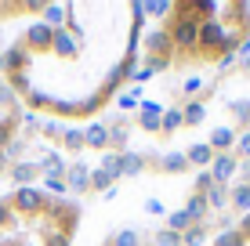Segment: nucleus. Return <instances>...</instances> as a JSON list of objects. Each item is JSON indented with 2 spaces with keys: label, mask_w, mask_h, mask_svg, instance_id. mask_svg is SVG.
I'll use <instances>...</instances> for the list:
<instances>
[{
  "label": "nucleus",
  "mask_w": 250,
  "mask_h": 246,
  "mask_svg": "<svg viewBox=\"0 0 250 246\" xmlns=\"http://www.w3.org/2000/svg\"><path fill=\"white\" fill-rule=\"evenodd\" d=\"M7 203H11V214H25V217H37V214L47 210V196H44V189H37V185L15 189Z\"/></svg>",
  "instance_id": "nucleus-1"
},
{
  "label": "nucleus",
  "mask_w": 250,
  "mask_h": 246,
  "mask_svg": "<svg viewBox=\"0 0 250 246\" xmlns=\"http://www.w3.org/2000/svg\"><path fill=\"white\" fill-rule=\"evenodd\" d=\"M167 37H170V47H178V51H185V55H192V51H196V40H200V22L174 15V19L167 22Z\"/></svg>",
  "instance_id": "nucleus-2"
},
{
  "label": "nucleus",
  "mask_w": 250,
  "mask_h": 246,
  "mask_svg": "<svg viewBox=\"0 0 250 246\" xmlns=\"http://www.w3.org/2000/svg\"><path fill=\"white\" fill-rule=\"evenodd\" d=\"M221 40H225V22H221V19L200 22V40H196V51H203V55H214V51H218V55H221Z\"/></svg>",
  "instance_id": "nucleus-3"
},
{
  "label": "nucleus",
  "mask_w": 250,
  "mask_h": 246,
  "mask_svg": "<svg viewBox=\"0 0 250 246\" xmlns=\"http://www.w3.org/2000/svg\"><path fill=\"white\" fill-rule=\"evenodd\" d=\"M44 214L51 221H62V232L73 235L76 232V217H80V207H76L73 199H47V210Z\"/></svg>",
  "instance_id": "nucleus-4"
},
{
  "label": "nucleus",
  "mask_w": 250,
  "mask_h": 246,
  "mask_svg": "<svg viewBox=\"0 0 250 246\" xmlns=\"http://www.w3.org/2000/svg\"><path fill=\"white\" fill-rule=\"evenodd\" d=\"M207 170H210L214 185H229L232 177L239 174V159L232 156V152H218V156L210 159V167H207Z\"/></svg>",
  "instance_id": "nucleus-5"
},
{
  "label": "nucleus",
  "mask_w": 250,
  "mask_h": 246,
  "mask_svg": "<svg viewBox=\"0 0 250 246\" xmlns=\"http://www.w3.org/2000/svg\"><path fill=\"white\" fill-rule=\"evenodd\" d=\"M51 37H55V29H47L44 22H33L29 29H25L22 44H25L29 55H40V51H51Z\"/></svg>",
  "instance_id": "nucleus-6"
},
{
  "label": "nucleus",
  "mask_w": 250,
  "mask_h": 246,
  "mask_svg": "<svg viewBox=\"0 0 250 246\" xmlns=\"http://www.w3.org/2000/svg\"><path fill=\"white\" fill-rule=\"evenodd\" d=\"M29 51H25V44L19 40V44H11V47H4V76H15V73H25L29 69Z\"/></svg>",
  "instance_id": "nucleus-7"
},
{
  "label": "nucleus",
  "mask_w": 250,
  "mask_h": 246,
  "mask_svg": "<svg viewBox=\"0 0 250 246\" xmlns=\"http://www.w3.org/2000/svg\"><path fill=\"white\" fill-rule=\"evenodd\" d=\"M236 127H229V123H221V127H214L210 131V138H207V145H210V152L218 156V152H232L236 149Z\"/></svg>",
  "instance_id": "nucleus-8"
},
{
  "label": "nucleus",
  "mask_w": 250,
  "mask_h": 246,
  "mask_svg": "<svg viewBox=\"0 0 250 246\" xmlns=\"http://www.w3.org/2000/svg\"><path fill=\"white\" fill-rule=\"evenodd\" d=\"M65 185L69 192H91V163H69Z\"/></svg>",
  "instance_id": "nucleus-9"
},
{
  "label": "nucleus",
  "mask_w": 250,
  "mask_h": 246,
  "mask_svg": "<svg viewBox=\"0 0 250 246\" xmlns=\"http://www.w3.org/2000/svg\"><path fill=\"white\" fill-rule=\"evenodd\" d=\"M145 55L149 58H163V55H174V47H170V37H167V29H152L149 37H145Z\"/></svg>",
  "instance_id": "nucleus-10"
},
{
  "label": "nucleus",
  "mask_w": 250,
  "mask_h": 246,
  "mask_svg": "<svg viewBox=\"0 0 250 246\" xmlns=\"http://www.w3.org/2000/svg\"><path fill=\"white\" fill-rule=\"evenodd\" d=\"M7 177L15 181V189H25V185H37V163H25V159H19V163H11V170H7Z\"/></svg>",
  "instance_id": "nucleus-11"
},
{
  "label": "nucleus",
  "mask_w": 250,
  "mask_h": 246,
  "mask_svg": "<svg viewBox=\"0 0 250 246\" xmlns=\"http://www.w3.org/2000/svg\"><path fill=\"white\" fill-rule=\"evenodd\" d=\"M83 145L105 152L109 149V127L105 123H87V127H83Z\"/></svg>",
  "instance_id": "nucleus-12"
},
{
  "label": "nucleus",
  "mask_w": 250,
  "mask_h": 246,
  "mask_svg": "<svg viewBox=\"0 0 250 246\" xmlns=\"http://www.w3.org/2000/svg\"><path fill=\"white\" fill-rule=\"evenodd\" d=\"M185 159H188V167H196V170H207L210 159H214V152H210L207 141H192V145L185 149Z\"/></svg>",
  "instance_id": "nucleus-13"
},
{
  "label": "nucleus",
  "mask_w": 250,
  "mask_h": 246,
  "mask_svg": "<svg viewBox=\"0 0 250 246\" xmlns=\"http://www.w3.org/2000/svg\"><path fill=\"white\" fill-rule=\"evenodd\" d=\"M40 15H44L40 22H44L47 29H65V19H69V4H44V11H40Z\"/></svg>",
  "instance_id": "nucleus-14"
},
{
  "label": "nucleus",
  "mask_w": 250,
  "mask_h": 246,
  "mask_svg": "<svg viewBox=\"0 0 250 246\" xmlns=\"http://www.w3.org/2000/svg\"><path fill=\"white\" fill-rule=\"evenodd\" d=\"M142 170H145V156H142V152H131V149H127L124 156H120V177H138Z\"/></svg>",
  "instance_id": "nucleus-15"
},
{
  "label": "nucleus",
  "mask_w": 250,
  "mask_h": 246,
  "mask_svg": "<svg viewBox=\"0 0 250 246\" xmlns=\"http://www.w3.org/2000/svg\"><path fill=\"white\" fill-rule=\"evenodd\" d=\"M51 51H55L58 58H76V40L69 37L65 29H55V37H51Z\"/></svg>",
  "instance_id": "nucleus-16"
},
{
  "label": "nucleus",
  "mask_w": 250,
  "mask_h": 246,
  "mask_svg": "<svg viewBox=\"0 0 250 246\" xmlns=\"http://www.w3.org/2000/svg\"><path fill=\"white\" fill-rule=\"evenodd\" d=\"M138 105H142V87H134V83L116 95V109H120L124 116H127V113H138Z\"/></svg>",
  "instance_id": "nucleus-17"
},
{
  "label": "nucleus",
  "mask_w": 250,
  "mask_h": 246,
  "mask_svg": "<svg viewBox=\"0 0 250 246\" xmlns=\"http://www.w3.org/2000/svg\"><path fill=\"white\" fill-rule=\"evenodd\" d=\"M185 127V120H182V105H167V113H163V120H160V134H178Z\"/></svg>",
  "instance_id": "nucleus-18"
},
{
  "label": "nucleus",
  "mask_w": 250,
  "mask_h": 246,
  "mask_svg": "<svg viewBox=\"0 0 250 246\" xmlns=\"http://www.w3.org/2000/svg\"><path fill=\"white\" fill-rule=\"evenodd\" d=\"M182 210L188 214V221H192V225H207V214H210V210H207V199H203V196H188Z\"/></svg>",
  "instance_id": "nucleus-19"
},
{
  "label": "nucleus",
  "mask_w": 250,
  "mask_h": 246,
  "mask_svg": "<svg viewBox=\"0 0 250 246\" xmlns=\"http://www.w3.org/2000/svg\"><path fill=\"white\" fill-rule=\"evenodd\" d=\"M207 210H214V214H225V207H229V185H214L210 192H207Z\"/></svg>",
  "instance_id": "nucleus-20"
},
{
  "label": "nucleus",
  "mask_w": 250,
  "mask_h": 246,
  "mask_svg": "<svg viewBox=\"0 0 250 246\" xmlns=\"http://www.w3.org/2000/svg\"><path fill=\"white\" fill-rule=\"evenodd\" d=\"M203 116H207V105L200 98H188L185 105H182V120H185V127H196V123H203Z\"/></svg>",
  "instance_id": "nucleus-21"
},
{
  "label": "nucleus",
  "mask_w": 250,
  "mask_h": 246,
  "mask_svg": "<svg viewBox=\"0 0 250 246\" xmlns=\"http://www.w3.org/2000/svg\"><path fill=\"white\" fill-rule=\"evenodd\" d=\"M44 196L47 199H65V192H69V185H65V177H58V174H44Z\"/></svg>",
  "instance_id": "nucleus-22"
},
{
  "label": "nucleus",
  "mask_w": 250,
  "mask_h": 246,
  "mask_svg": "<svg viewBox=\"0 0 250 246\" xmlns=\"http://www.w3.org/2000/svg\"><path fill=\"white\" fill-rule=\"evenodd\" d=\"M160 170H163V174H185V170H188L185 152H167V156L160 159Z\"/></svg>",
  "instance_id": "nucleus-23"
},
{
  "label": "nucleus",
  "mask_w": 250,
  "mask_h": 246,
  "mask_svg": "<svg viewBox=\"0 0 250 246\" xmlns=\"http://www.w3.org/2000/svg\"><path fill=\"white\" fill-rule=\"evenodd\" d=\"M229 207L250 214V185H236V189H229Z\"/></svg>",
  "instance_id": "nucleus-24"
},
{
  "label": "nucleus",
  "mask_w": 250,
  "mask_h": 246,
  "mask_svg": "<svg viewBox=\"0 0 250 246\" xmlns=\"http://www.w3.org/2000/svg\"><path fill=\"white\" fill-rule=\"evenodd\" d=\"M58 141H62V145H65L69 152L87 149V145H83V131H80V127H62V138H58Z\"/></svg>",
  "instance_id": "nucleus-25"
},
{
  "label": "nucleus",
  "mask_w": 250,
  "mask_h": 246,
  "mask_svg": "<svg viewBox=\"0 0 250 246\" xmlns=\"http://www.w3.org/2000/svg\"><path fill=\"white\" fill-rule=\"evenodd\" d=\"M105 246H142V235H138L134 228H120V232L109 235Z\"/></svg>",
  "instance_id": "nucleus-26"
},
{
  "label": "nucleus",
  "mask_w": 250,
  "mask_h": 246,
  "mask_svg": "<svg viewBox=\"0 0 250 246\" xmlns=\"http://www.w3.org/2000/svg\"><path fill=\"white\" fill-rule=\"evenodd\" d=\"M98 170H105L109 177H113V181H120V156H116V152H102V156H98Z\"/></svg>",
  "instance_id": "nucleus-27"
},
{
  "label": "nucleus",
  "mask_w": 250,
  "mask_h": 246,
  "mask_svg": "<svg viewBox=\"0 0 250 246\" xmlns=\"http://www.w3.org/2000/svg\"><path fill=\"white\" fill-rule=\"evenodd\" d=\"M25 105H29V113H40V109L55 105V98H51L47 91H29V95H25Z\"/></svg>",
  "instance_id": "nucleus-28"
},
{
  "label": "nucleus",
  "mask_w": 250,
  "mask_h": 246,
  "mask_svg": "<svg viewBox=\"0 0 250 246\" xmlns=\"http://www.w3.org/2000/svg\"><path fill=\"white\" fill-rule=\"evenodd\" d=\"M163 113H167V105L156 98H142V105H138V116H152V120H163Z\"/></svg>",
  "instance_id": "nucleus-29"
},
{
  "label": "nucleus",
  "mask_w": 250,
  "mask_h": 246,
  "mask_svg": "<svg viewBox=\"0 0 250 246\" xmlns=\"http://www.w3.org/2000/svg\"><path fill=\"white\" fill-rule=\"evenodd\" d=\"M167 228L182 235V232H188V228H192V221H188L185 210H170V214H167Z\"/></svg>",
  "instance_id": "nucleus-30"
},
{
  "label": "nucleus",
  "mask_w": 250,
  "mask_h": 246,
  "mask_svg": "<svg viewBox=\"0 0 250 246\" xmlns=\"http://www.w3.org/2000/svg\"><path fill=\"white\" fill-rule=\"evenodd\" d=\"M174 7H178V0H145V15H174Z\"/></svg>",
  "instance_id": "nucleus-31"
},
{
  "label": "nucleus",
  "mask_w": 250,
  "mask_h": 246,
  "mask_svg": "<svg viewBox=\"0 0 250 246\" xmlns=\"http://www.w3.org/2000/svg\"><path fill=\"white\" fill-rule=\"evenodd\" d=\"M203 91H207V80H203V76H185V83H182V95H185V98H200Z\"/></svg>",
  "instance_id": "nucleus-32"
},
{
  "label": "nucleus",
  "mask_w": 250,
  "mask_h": 246,
  "mask_svg": "<svg viewBox=\"0 0 250 246\" xmlns=\"http://www.w3.org/2000/svg\"><path fill=\"white\" fill-rule=\"evenodd\" d=\"M207 239V225H192L188 232H182V246H203Z\"/></svg>",
  "instance_id": "nucleus-33"
},
{
  "label": "nucleus",
  "mask_w": 250,
  "mask_h": 246,
  "mask_svg": "<svg viewBox=\"0 0 250 246\" xmlns=\"http://www.w3.org/2000/svg\"><path fill=\"white\" fill-rule=\"evenodd\" d=\"M214 189V177L210 170H196V181H192V196H207Z\"/></svg>",
  "instance_id": "nucleus-34"
},
{
  "label": "nucleus",
  "mask_w": 250,
  "mask_h": 246,
  "mask_svg": "<svg viewBox=\"0 0 250 246\" xmlns=\"http://www.w3.org/2000/svg\"><path fill=\"white\" fill-rule=\"evenodd\" d=\"M214 246H247V239L236 232V228H229V232H218V235H214Z\"/></svg>",
  "instance_id": "nucleus-35"
},
{
  "label": "nucleus",
  "mask_w": 250,
  "mask_h": 246,
  "mask_svg": "<svg viewBox=\"0 0 250 246\" xmlns=\"http://www.w3.org/2000/svg\"><path fill=\"white\" fill-rule=\"evenodd\" d=\"M152 246H182V235L170 232V228H160V232L152 235Z\"/></svg>",
  "instance_id": "nucleus-36"
},
{
  "label": "nucleus",
  "mask_w": 250,
  "mask_h": 246,
  "mask_svg": "<svg viewBox=\"0 0 250 246\" xmlns=\"http://www.w3.org/2000/svg\"><path fill=\"white\" fill-rule=\"evenodd\" d=\"M25 149H29V141H25V138H11V141H7V149H4V156L11 159V163H19V156Z\"/></svg>",
  "instance_id": "nucleus-37"
},
{
  "label": "nucleus",
  "mask_w": 250,
  "mask_h": 246,
  "mask_svg": "<svg viewBox=\"0 0 250 246\" xmlns=\"http://www.w3.org/2000/svg\"><path fill=\"white\" fill-rule=\"evenodd\" d=\"M44 246H73V235L62 232V228H51L47 239H44Z\"/></svg>",
  "instance_id": "nucleus-38"
},
{
  "label": "nucleus",
  "mask_w": 250,
  "mask_h": 246,
  "mask_svg": "<svg viewBox=\"0 0 250 246\" xmlns=\"http://www.w3.org/2000/svg\"><path fill=\"white\" fill-rule=\"evenodd\" d=\"M11 138H15V116H4V120H0V152L7 149Z\"/></svg>",
  "instance_id": "nucleus-39"
},
{
  "label": "nucleus",
  "mask_w": 250,
  "mask_h": 246,
  "mask_svg": "<svg viewBox=\"0 0 250 246\" xmlns=\"http://www.w3.org/2000/svg\"><path fill=\"white\" fill-rule=\"evenodd\" d=\"M170 65H174V55H163V58H145V69H152V73H167Z\"/></svg>",
  "instance_id": "nucleus-40"
},
{
  "label": "nucleus",
  "mask_w": 250,
  "mask_h": 246,
  "mask_svg": "<svg viewBox=\"0 0 250 246\" xmlns=\"http://www.w3.org/2000/svg\"><path fill=\"white\" fill-rule=\"evenodd\" d=\"M232 156L236 159H250V131H243L236 138V149H232Z\"/></svg>",
  "instance_id": "nucleus-41"
},
{
  "label": "nucleus",
  "mask_w": 250,
  "mask_h": 246,
  "mask_svg": "<svg viewBox=\"0 0 250 246\" xmlns=\"http://www.w3.org/2000/svg\"><path fill=\"white\" fill-rule=\"evenodd\" d=\"M40 134H44V138H51V141H58V138H62V123H58V120H44Z\"/></svg>",
  "instance_id": "nucleus-42"
},
{
  "label": "nucleus",
  "mask_w": 250,
  "mask_h": 246,
  "mask_svg": "<svg viewBox=\"0 0 250 246\" xmlns=\"http://www.w3.org/2000/svg\"><path fill=\"white\" fill-rule=\"evenodd\" d=\"M232 116L239 123H250V101H232Z\"/></svg>",
  "instance_id": "nucleus-43"
},
{
  "label": "nucleus",
  "mask_w": 250,
  "mask_h": 246,
  "mask_svg": "<svg viewBox=\"0 0 250 246\" xmlns=\"http://www.w3.org/2000/svg\"><path fill=\"white\" fill-rule=\"evenodd\" d=\"M19 120H22L25 131H40V127H44V120H40L37 113H19Z\"/></svg>",
  "instance_id": "nucleus-44"
},
{
  "label": "nucleus",
  "mask_w": 250,
  "mask_h": 246,
  "mask_svg": "<svg viewBox=\"0 0 250 246\" xmlns=\"http://www.w3.org/2000/svg\"><path fill=\"white\" fill-rule=\"evenodd\" d=\"M152 76H156L152 69H145V65H138V69H134V76H131V83H134V87H142V83H149Z\"/></svg>",
  "instance_id": "nucleus-45"
},
{
  "label": "nucleus",
  "mask_w": 250,
  "mask_h": 246,
  "mask_svg": "<svg viewBox=\"0 0 250 246\" xmlns=\"http://www.w3.org/2000/svg\"><path fill=\"white\" fill-rule=\"evenodd\" d=\"M138 127L145 134H160V120H152V116H138Z\"/></svg>",
  "instance_id": "nucleus-46"
},
{
  "label": "nucleus",
  "mask_w": 250,
  "mask_h": 246,
  "mask_svg": "<svg viewBox=\"0 0 250 246\" xmlns=\"http://www.w3.org/2000/svg\"><path fill=\"white\" fill-rule=\"evenodd\" d=\"M145 214H152V217H163L167 210H163V203H160V199H145Z\"/></svg>",
  "instance_id": "nucleus-47"
},
{
  "label": "nucleus",
  "mask_w": 250,
  "mask_h": 246,
  "mask_svg": "<svg viewBox=\"0 0 250 246\" xmlns=\"http://www.w3.org/2000/svg\"><path fill=\"white\" fill-rule=\"evenodd\" d=\"M11 217H15V214H11V203H7V199H0V232H4V225L11 221Z\"/></svg>",
  "instance_id": "nucleus-48"
},
{
  "label": "nucleus",
  "mask_w": 250,
  "mask_h": 246,
  "mask_svg": "<svg viewBox=\"0 0 250 246\" xmlns=\"http://www.w3.org/2000/svg\"><path fill=\"white\" fill-rule=\"evenodd\" d=\"M236 232L243 235V239H250V214H243V217L236 221Z\"/></svg>",
  "instance_id": "nucleus-49"
},
{
  "label": "nucleus",
  "mask_w": 250,
  "mask_h": 246,
  "mask_svg": "<svg viewBox=\"0 0 250 246\" xmlns=\"http://www.w3.org/2000/svg\"><path fill=\"white\" fill-rule=\"evenodd\" d=\"M239 185H250V159H239Z\"/></svg>",
  "instance_id": "nucleus-50"
},
{
  "label": "nucleus",
  "mask_w": 250,
  "mask_h": 246,
  "mask_svg": "<svg viewBox=\"0 0 250 246\" xmlns=\"http://www.w3.org/2000/svg\"><path fill=\"white\" fill-rule=\"evenodd\" d=\"M236 62H239L236 55H218V69H221V73H225L229 65H236Z\"/></svg>",
  "instance_id": "nucleus-51"
},
{
  "label": "nucleus",
  "mask_w": 250,
  "mask_h": 246,
  "mask_svg": "<svg viewBox=\"0 0 250 246\" xmlns=\"http://www.w3.org/2000/svg\"><path fill=\"white\" fill-rule=\"evenodd\" d=\"M0 76H4V47H0Z\"/></svg>",
  "instance_id": "nucleus-52"
}]
</instances>
